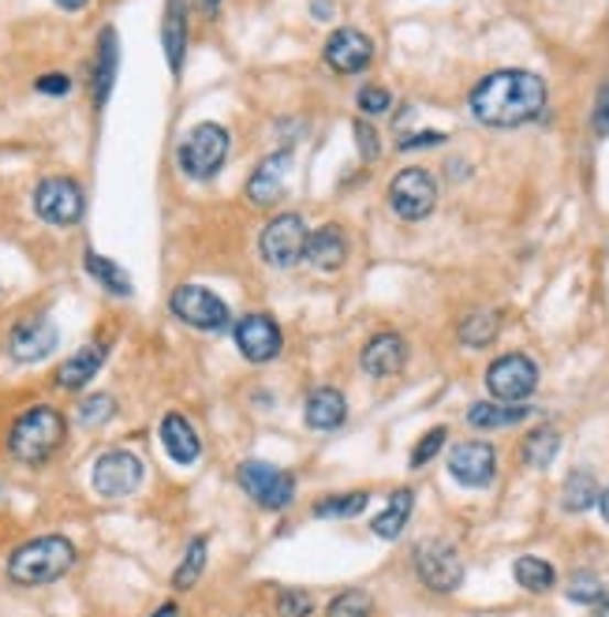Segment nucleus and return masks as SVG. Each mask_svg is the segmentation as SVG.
Returning <instances> with one entry per match:
<instances>
[{"label": "nucleus", "mask_w": 609, "mask_h": 617, "mask_svg": "<svg viewBox=\"0 0 609 617\" xmlns=\"http://www.w3.org/2000/svg\"><path fill=\"white\" fill-rule=\"evenodd\" d=\"M546 109V83L535 72L523 68H501L490 72L487 79H479V87L471 90V112L479 123L498 131L523 128Z\"/></svg>", "instance_id": "obj_1"}, {"label": "nucleus", "mask_w": 609, "mask_h": 617, "mask_svg": "<svg viewBox=\"0 0 609 617\" xmlns=\"http://www.w3.org/2000/svg\"><path fill=\"white\" fill-rule=\"evenodd\" d=\"M75 543L68 535H37L31 543L15 546L8 558V581L19 587H45L72 573L75 565Z\"/></svg>", "instance_id": "obj_2"}, {"label": "nucleus", "mask_w": 609, "mask_h": 617, "mask_svg": "<svg viewBox=\"0 0 609 617\" xmlns=\"http://www.w3.org/2000/svg\"><path fill=\"white\" fill-rule=\"evenodd\" d=\"M64 434H68L64 415L53 404H34L8 431V453L26 468H37V464L53 461V453L64 445Z\"/></svg>", "instance_id": "obj_3"}, {"label": "nucleus", "mask_w": 609, "mask_h": 617, "mask_svg": "<svg viewBox=\"0 0 609 617\" xmlns=\"http://www.w3.org/2000/svg\"><path fill=\"white\" fill-rule=\"evenodd\" d=\"M228 150H232V136H228L225 123H214V120L195 123V128L180 139V150H176L180 173L187 180H195V184L214 180L225 169Z\"/></svg>", "instance_id": "obj_4"}, {"label": "nucleus", "mask_w": 609, "mask_h": 617, "mask_svg": "<svg viewBox=\"0 0 609 617\" xmlns=\"http://www.w3.org/2000/svg\"><path fill=\"white\" fill-rule=\"evenodd\" d=\"M168 311H173L176 322H184L187 329H198V334H221L232 322L228 303L217 292L203 289V284H180L173 300H168Z\"/></svg>", "instance_id": "obj_5"}, {"label": "nucleus", "mask_w": 609, "mask_h": 617, "mask_svg": "<svg viewBox=\"0 0 609 617\" xmlns=\"http://www.w3.org/2000/svg\"><path fill=\"white\" fill-rule=\"evenodd\" d=\"M236 483L251 501H259L262 509H289L296 501V476L278 468L270 461H243L236 468Z\"/></svg>", "instance_id": "obj_6"}, {"label": "nucleus", "mask_w": 609, "mask_h": 617, "mask_svg": "<svg viewBox=\"0 0 609 617\" xmlns=\"http://www.w3.org/2000/svg\"><path fill=\"white\" fill-rule=\"evenodd\" d=\"M307 221L303 214H278L273 221H265V229L259 236V255L265 266L273 270H292V266L303 262L307 255Z\"/></svg>", "instance_id": "obj_7"}, {"label": "nucleus", "mask_w": 609, "mask_h": 617, "mask_svg": "<svg viewBox=\"0 0 609 617\" xmlns=\"http://www.w3.org/2000/svg\"><path fill=\"white\" fill-rule=\"evenodd\" d=\"M34 214L53 229H72L87 214V195L72 176H45L34 187Z\"/></svg>", "instance_id": "obj_8"}, {"label": "nucleus", "mask_w": 609, "mask_h": 617, "mask_svg": "<svg viewBox=\"0 0 609 617\" xmlns=\"http://www.w3.org/2000/svg\"><path fill=\"white\" fill-rule=\"evenodd\" d=\"M487 389L501 404H523L539 389V364L523 353H505L487 367Z\"/></svg>", "instance_id": "obj_9"}, {"label": "nucleus", "mask_w": 609, "mask_h": 617, "mask_svg": "<svg viewBox=\"0 0 609 617\" xmlns=\"http://www.w3.org/2000/svg\"><path fill=\"white\" fill-rule=\"evenodd\" d=\"M142 476H146V468H142L139 453L109 450V453H101V457L94 461L90 483H94V490H98L101 498L117 501V498H131V494L142 487Z\"/></svg>", "instance_id": "obj_10"}, {"label": "nucleus", "mask_w": 609, "mask_h": 617, "mask_svg": "<svg viewBox=\"0 0 609 617\" xmlns=\"http://www.w3.org/2000/svg\"><path fill=\"white\" fill-rule=\"evenodd\" d=\"M389 206L401 221H423L437 206V180L426 169H401L389 184Z\"/></svg>", "instance_id": "obj_11"}, {"label": "nucleus", "mask_w": 609, "mask_h": 617, "mask_svg": "<svg viewBox=\"0 0 609 617\" xmlns=\"http://www.w3.org/2000/svg\"><path fill=\"white\" fill-rule=\"evenodd\" d=\"M232 340H236V348H240V356L251 359V364H270L284 348V334L270 311H251V315L236 318Z\"/></svg>", "instance_id": "obj_12"}, {"label": "nucleus", "mask_w": 609, "mask_h": 617, "mask_svg": "<svg viewBox=\"0 0 609 617\" xmlns=\"http://www.w3.org/2000/svg\"><path fill=\"white\" fill-rule=\"evenodd\" d=\"M415 573L431 592H442V595H449L464 584V562L456 554V546L437 543V539L415 546Z\"/></svg>", "instance_id": "obj_13"}, {"label": "nucleus", "mask_w": 609, "mask_h": 617, "mask_svg": "<svg viewBox=\"0 0 609 617\" xmlns=\"http://www.w3.org/2000/svg\"><path fill=\"white\" fill-rule=\"evenodd\" d=\"M56 340H61V334H56L50 315H26L8 334V356L15 364H42V359H50Z\"/></svg>", "instance_id": "obj_14"}, {"label": "nucleus", "mask_w": 609, "mask_h": 617, "mask_svg": "<svg viewBox=\"0 0 609 617\" xmlns=\"http://www.w3.org/2000/svg\"><path fill=\"white\" fill-rule=\"evenodd\" d=\"M449 476L460 483V487H490L493 476H498V453H493L490 442H460L449 450Z\"/></svg>", "instance_id": "obj_15"}, {"label": "nucleus", "mask_w": 609, "mask_h": 617, "mask_svg": "<svg viewBox=\"0 0 609 617\" xmlns=\"http://www.w3.org/2000/svg\"><path fill=\"white\" fill-rule=\"evenodd\" d=\"M322 56H326V64L337 75H359L374 61V42L363 31H356V26H340V31L329 34Z\"/></svg>", "instance_id": "obj_16"}, {"label": "nucleus", "mask_w": 609, "mask_h": 617, "mask_svg": "<svg viewBox=\"0 0 609 617\" xmlns=\"http://www.w3.org/2000/svg\"><path fill=\"white\" fill-rule=\"evenodd\" d=\"M359 364L370 378H393L401 375L404 364H407V340L401 334H393V329H385V334H374L363 345V353H359Z\"/></svg>", "instance_id": "obj_17"}, {"label": "nucleus", "mask_w": 609, "mask_h": 617, "mask_svg": "<svg viewBox=\"0 0 609 617\" xmlns=\"http://www.w3.org/2000/svg\"><path fill=\"white\" fill-rule=\"evenodd\" d=\"M348 255H351L348 232L340 229V225H322V229H314L307 236V255H303V262H311L318 273H337L340 266L348 262Z\"/></svg>", "instance_id": "obj_18"}, {"label": "nucleus", "mask_w": 609, "mask_h": 617, "mask_svg": "<svg viewBox=\"0 0 609 617\" xmlns=\"http://www.w3.org/2000/svg\"><path fill=\"white\" fill-rule=\"evenodd\" d=\"M292 165V150H278V154H270L262 161L259 169L247 180V203L251 206H273L281 203L284 195V173H289Z\"/></svg>", "instance_id": "obj_19"}, {"label": "nucleus", "mask_w": 609, "mask_h": 617, "mask_svg": "<svg viewBox=\"0 0 609 617\" xmlns=\"http://www.w3.org/2000/svg\"><path fill=\"white\" fill-rule=\"evenodd\" d=\"M303 420H307L311 431H322V434L340 431L345 420H348L345 393H340V389H333V386H318L307 397V404H303Z\"/></svg>", "instance_id": "obj_20"}, {"label": "nucleus", "mask_w": 609, "mask_h": 617, "mask_svg": "<svg viewBox=\"0 0 609 617\" xmlns=\"http://www.w3.org/2000/svg\"><path fill=\"white\" fill-rule=\"evenodd\" d=\"M161 50H165L173 79H180V75H184V61H187V4L184 0H168L165 4V19H161Z\"/></svg>", "instance_id": "obj_21"}, {"label": "nucleus", "mask_w": 609, "mask_h": 617, "mask_svg": "<svg viewBox=\"0 0 609 617\" xmlns=\"http://www.w3.org/2000/svg\"><path fill=\"white\" fill-rule=\"evenodd\" d=\"M161 445H165L168 461L184 464V468H192V464L203 457V442H198V431L192 426V420L180 412H168L165 420H161Z\"/></svg>", "instance_id": "obj_22"}, {"label": "nucleus", "mask_w": 609, "mask_h": 617, "mask_svg": "<svg viewBox=\"0 0 609 617\" xmlns=\"http://www.w3.org/2000/svg\"><path fill=\"white\" fill-rule=\"evenodd\" d=\"M105 356H109V345L94 340V345H83L79 353H72L56 367V386L61 389H83L98 378V370L105 367Z\"/></svg>", "instance_id": "obj_23"}, {"label": "nucleus", "mask_w": 609, "mask_h": 617, "mask_svg": "<svg viewBox=\"0 0 609 617\" xmlns=\"http://www.w3.org/2000/svg\"><path fill=\"white\" fill-rule=\"evenodd\" d=\"M117 68H120V42L117 31L105 26L98 34V53H94V106L105 109L112 94V83H117Z\"/></svg>", "instance_id": "obj_24"}, {"label": "nucleus", "mask_w": 609, "mask_h": 617, "mask_svg": "<svg viewBox=\"0 0 609 617\" xmlns=\"http://www.w3.org/2000/svg\"><path fill=\"white\" fill-rule=\"evenodd\" d=\"M531 415L528 404H501V401H479L468 408V423L475 431H501V426H516Z\"/></svg>", "instance_id": "obj_25"}, {"label": "nucleus", "mask_w": 609, "mask_h": 617, "mask_svg": "<svg viewBox=\"0 0 609 617\" xmlns=\"http://www.w3.org/2000/svg\"><path fill=\"white\" fill-rule=\"evenodd\" d=\"M412 509H415V494L407 490V487L393 490V494H389V506L378 512L374 520H370V528H374L378 539H396L407 528V517H412Z\"/></svg>", "instance_id": "obj_26"}, {"label": "nucleus", "mask_w": 609, "mask_h": 617, "mask_svg": "<svg viewBox=\"0 0 609 617\" xmlns=\"http://www.w3.org/2000/svg\"><path fill=\"white\" fill-rule=\"evenodd\" d=\"M83 270H87L105 292H112V296H120V300H128L131 292H135V284H131L128 270H123V266H117L112 259H105V255H98V251L83 255Z\"/></svg>", "instance_id": "obj_27"}, {"label": "nucleus", "mask_w": 609, "mask_h": 617, "mask_svg": "<svg viewBox=\"0 0 609 617\" xmlns=\"http://www.w3.org/2000/svg\"><path fill=\"white\" fill-rule=\"evenodd\" d=\"M598 479L595 472L587 468H576L565 476V487H561V506H565L568 512H587L591 506H598Z\"/></svg>", "instance_id": "obj_28"}, {"label": "nucleus", "mask_w": 609, "mask_h": 617, "mask_svg": "<svg viewBox=\"0 0 609 617\" xmlns=\"http://www.w3.org/2000/svg\"><path fill=\"white\" fill-rule=\"evenodd\" d=\"M512 576H516V584L523 587V592H531V595H546V592H554V587H557L554 565L542 562V558H531V554L516 558V565H512Z\"/></svg>", "instance_id": "obj_29"}, {"label": "nucleus", "mask_w": 609, "mask_h": 617, "mask_svg": "<svg viewBox=\"0 0 609 617\" xmlns=\"http://www.w3.org/2000/svg\"><path fill=\"white\" fill-rule=\"evenodd\" d=\"M557 450H561V431L557 426H539V431H531L528 439H523V464H531V468H550V464L557 461Z\"/></svg>", "instance_id": "obj_30"}, {"label": "nucleus", "mask_w": 609, "mask_h": 617, "mask_svg": "<svg viewBox=\"0 0 609 617\" xmlns=\"http://www.w3.org/2000/svg\"><path fill=\"white\" fill-rule=\"evenodd\" d=\"M501 334V315L498 311H471L468 318L460 322V340L468 348H487Z\"/></svg>", "instance_id": "obj_31"}, {"label": "nucleus", "mask_w": 609, "mask_h": 617, "mask_svg": "<svg viewBox=\"0 0 609 617\" xmlns=\"http://www.w3.org/2000/svg\"><path fill=\"white\" fill-rule=\"evenodd\" d=\"M370 494L367 490H351V494H333V498L314 501V517L322 520H351L367 509Z\"/></svg>", "instance_id": "obj_32"}, {"label": "nucleus", "mask_w": 609, "mask_h": 617, "mask_svg": "<svg viewBox=\"0 0 609 617\" xmlns=\"http://www.w3.org/2000/svg\"><path fill=\"white\" fill-rule=\"evenodd\" d=\"M206 539H195L192 546H187V554H184V562L176 565V573H173V587L176 592H192V587L198 584V576L206 573Z\"/></svg>", "instance_id": "obj_33"}, {"label": "nucleus", "mask_w": 609, "mask_h": 617, "mask_svg": "<svg viewBox=\"0 0 609 617\" xmlns=\"http://www.w3.org/2000/svg\"><path fill=\"white\" fill-rule=\"evenodd\" d=\"M370 614H374V599L367 592H359V587H348V592H340L326 606V617H370Z\"/></svg>", "instance_id": "obj_34"}, {"label": "nucleus", "mask_w": 609, "mask_h": 617, "mask_svg": "<svg viewBox=\"0 0 609 617\" xmlns=\"http://www.w3.org/2000/svg\"><path fill=\"white\" fill-rule=\"evenodd\" d=\"M568 599L579 606H598L606 599V584L598 581L595 573H576L573 581H568Z\"/></svg>", "instance_id": "obj_35"}, {"label": "nucleus", "mask_w": 609, "mask_h": 617, "mask_svg": "<svg viewBox=\"0 0 609 617\" xmlns=\"http://www.w3.org/2000/svg\"><path fill=\"white\" fill-rule=\"evenodd\" d=\"M117 415V401L109 393H94L87 401H79V423L83 426H105Z\"/></svg>", "instance_id": "obj_36"}, {"label": "nucleus", "mask_w": 609, "mask_h": 617, "mask_svg": "<svg viewBox=\"0 0 609 617\" xmlns=\"http://www.w3.org/2000/svg\"><path fill=\"white\" fill-rule=\"evenodd\" d=\"M445 439H449V431L445 426H431V431L423 434V439L415 442V450H412V468H426L437 453L445 450Z\"/></svg>", "instance_id": "obj_37"}, {"label": "nucleus", "mask_w": 609, "mask_h": 617, "mask_svg": "<svg viewBox=\"0 0 609 617\" xmlns=\"http://www.w3.org/2000/svg\"><path fill=\"white\" fill-rule=\"evenodd\" d=\"M318 606H314V595L303 592V587H289V592L278 595V614L281 617H311Z\"/></svg>", "instance_id": "obj_38"}, {"label": "nucleus", "mask_w": 609, "mask_h": 617, "mask_svg": "<svg viewBox=\"0 0 609 617\" xmlns=\"http://www.w3.org/2000/svg\"><path fill=\"white\" fill-rule=\"evenodd\" d=\"M356 106H359L363 117H382V112L393 109V94H389L385 87H374V83H370V87H363L356 94Z\"/></svg>", "instance_id": "obj_39"}, {"label": "nucleus", "mask_w": 609, "mask_h": 617, "mask_svg": "<svg viewBox=\"0 0 609 617\" xmlns=\"http://www.w3.org/2000/svg\"><path fill=\"white\" fill-rule=\"evenodd\" d=\"M356 147L363 161H378V154H382V136L370 120H356Z\"/></svg>", "instance_id": "obj_40"}, {"label": "nucleus", "mask_w": 609, "mask_h": 617, "mask_svg": "<svg viewBox=\"0 0 609 617\" xmlns=\"http://www.w3.org/2000/svg\"><path fill=\"white\" fill-rule=\"evenodd\" d=\"M591 123H595V136H609V79L598 87L595 94V112H591Z\"/></svg>", "instance_id": "obj_41"}, {"label": "nucleus", "mask_w": 609, "mask_h": 617, "mask_svg": "<svg viewBox=\"0 0 609 617\" xmlns=\"http://www.w3.org/2000/svg\"><path fill=\"white\" fill-rule=\"evenodd\" d=\"M34 87L42 90V94H50V98H64V94L72 90V79L64 72H50V75H42Z\"/></svg>", "instance_id": "obj_42"}, {"label": "nucleus", "mask_w": 609, "mask_h": 617, "mask_svg": "<svg viewBox=\"0 0 609 617\" xmlns=\"http://www.w3.org/2000/svg\"><path fill=\"white\" fill-rule=\"evenodd\" d=\"M445 142V131H418V136L401 139V150H423V147H437Z\"/></svg>", "instance_id": "obj_43"}, {"label": "nucleus", "mask_w": 609, "mask_h": 617, "mask_svg": "<svg viewBox=\"0 0 609 617\" xmlns=\"http://www.w3.org/2000/svg\"><path fill=\"white\" fill-rule=\"evenodd\" d=\"M333 12H337V4H333V0H311V15L314 19H333Z\"/></svg>", "instance_id": "obj_44"}, {"label": "nucleus", "mask_w": 609, "mask_h": 617, "mask_svg": "<svg viewBox=\"0 0 609 617\" xmlns=\"http://www.w3.org/2000/svg\"><path fill=\"white\" fill-rule=\"evenodd\" d=\"M56 8H64V12H83V8L90 4V0H53Z\"/></svg>", "instance_id": "obj_45"}, {"label": "nucleus", "mask_w": 609, "mask_h": 617, "mask_svg": "<svg viewBox=\"0 0 609 617\" xmlns=\"http://www.w3.org/2000/svg\"><path fill=\"white\" fill-rule=\"evenodd\" d=\"M150 617H180V606L176 603H161Z\"/></svg>", "instance_id": "obj_46"}, {"label": "nucleus", "mask_w": 609, "mask_h": 617, "mask_svg": "<svg viewBox=\"0 0 609 617\" xmlns=\"http://www.w3.org/2000/svg\"><path fill=\"white\" fill-rule=\"evenodd\" d=\"M198 8H203L206 15H217V8H221V0H198Z\"/></svg>", "instance_id": "obj_47"}, {"label": "nucleus", "mask_w": 609, "mask_h": 617, "mask_svg": "<svg viewBox=\"0 0 609 617\" xmlns=\"http://www.w3.org/2000/svg\"><path fill=\"white\" fill-rule=\"evenodd\" d=\"M598 506H602V517H606V524H609V487L598 494Z\"/></svg>", "instance_id": "obj_48"}, {"label": "nucleus", "mask_w": 609, "mask_h": 617, "mask_svg": "<svg viewBox=\"0 0 609 617\" xmlns=\"http://www.w3.org/2000/svg\"><path fill=\"white\" fill-rule=\"evenodd\" d=\"M595 617H609V599H602V603H598V610H595Z\"/></svg>", "instance_id": "obj_49"}]
</instances>
